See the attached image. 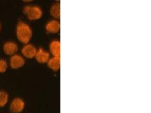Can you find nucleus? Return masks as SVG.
<instances>
[{
	"mask_svg": "<svg viewBox=\"0 0 151 113\" xmlns=\"http://www.w3.org/2000/svg\"><path fill=\"white\" fill-rule=\"evenodd\" d=\"M23 12L31 21L39 19L42 15L41 9L38 6H26L23 10Z\"/></svg>",
	"mask_w": 151,
	"mask_h": 113,
	"instance_id": "obj_2",
	"label": "nucleus"
},
{
	"mask_svg": "<svg viewBox=\"0 0 151 113\" xmlns=\"http://www.w3.org/2000/svg\"><path fill=\"white\" fill-rule=\"evenodd\" d=\"M25 104L20 98L14 99L10 105V110L14 113H20L24 110Z\"/></svg>",
	"mask_w": 151,
	"mask_h": 113,
	"instance_id": "obj_3",
	"label": "nucleus"
},
{
	"mask_svg": "<svg viewBox=\"0 0 151 113\" xmlns=\"http://www.w3.org/2000/svg\"><path fill=\"white\" fill-rule=\"evenodd\" d=\"M35 58L38 62L45 64L48 62V61L49 60L50 55L49 53L45 51L43 49L40 48L39 50L37 51Z\"/></svg>",
	"mask_w": 151,
	"mask_h": 113,
	"instance_id": "obj_6",
	"label": "nucleus"
},
{
	"mask_svg": "<svg viewBox=\"0 0 151 113\" xmlns=\"http://www.w3.org/2000/svg\"><path fill=\"white\" fill-rule=\"evenodd\" d=\"M0 31H1V25H0Z\"/></svg>",
	"mask_w": 151,
	"mask_h": 113,
	"instance_id": "obj_14",
	"label": "nucleus"
},
{
	"mask_svg": "<svg viewBox=\"0 0 151 113\" xmlns=\"http://www.w3.org/2000/svg\"><path fill=\"white\" fill-rule=\"evenodd\" d=\"M9 96L7 93L4 91H0V107L5 106L7 104Z\"/></svg>",
	"mask_w": 151,
	"mask_h": 113,
	"instance_id": "obj_12",
	"label": "nucleus"
},
{
	"mask_svg": "<svg viewBox=\"0 0 151 113\" xmlns=\"http://www.w3.org/2000/svg\"><path fill=\"white\" fill-rule=\"evenodd\" d=\"M50 13L54 18L59 19L61 16V5L60 3L54 4L50 9Z\"/></svg>",
	"mask_w": 151,
	"mask_h": 113,
	"instance_id": "obj_11",
	"label": "nucleus"
},
{
	"mask_svg": "<svg viewBox=\"0 0 151 113\" xmlns=\"http://www.w3.org/2000/svg\"><path fill=\"white\" fill-rule=\"evenodd\" d=\"M48 67L53 71H58L61 67L60 56H53L49 59L48 62Z\"/></svg>",
	"mask_w": 151,
	"mask_h": 113,
	"instance_id": "obj_10",
	"label": "nucleus"
},
{
	"mask_svg": "<svg viewBox=\"0 0 151 113\" xmlns=\"http://www.w3.org/2000/svg\"><path fill=\"white\" fill-rule=\"evenodd\" d=\"M32 29L27 24L20 21L17 27V36L18 39L23 44H27L32 37Z\"/></svg>",
	"mask_w": 151,
	"mask_h": 113,
	"instance_id": "obj_1",
	"label": "nucleus"
},
{
	"mask_svg": "<svg viewBox=\"0 0 151 113\" xmlns=\"http://www.w3.org/2000/svg\"><path fill=\"white\" fill-rule=\"evenodd\" d=\"M50 51L53 56H61V43L59 41L55 40L50 44Z\"/></svg>",
	"mask_w": 151,
	"mask_h": 113,
	"instance_id": "obj_9",
	"label": "nucleus"
},
{
	"mask_svg": "<svg viewBox=\"0 0 151 113\" xmlns=\"http://www.w3.org/2000/svg\"><path fill=\"white\" fill-rule=\"evenodd\" d=\"M4 51L7 55H13L18 50V45L13 42H7L4 45Z\"/></svg>",
	"mask_w": 151,
	"mask_h": 113,
	"instance_id": "obj_8",
	"label": "nucleus"
},
{
	"mask_svg": "<svg viewBox=\"0 0 151 113\" xmlns=\"http://www.w3.org/2000/svg\"><path fill=\"white\" fill-rule=\"evenodd\" d=\"M25 64V60L19 55H14L10 59V66L13 69L21 68Z\"/></svg>",
	"mask_w": 151,
	"mask_h": 113,
	"instance_id": "obj_4",
	"label": "nucleus"
},
{
	"mask_svg": "<svg viewBox=\"0 0 151 113\" xmlns=\"http://www.w3.org/2000/svg\"><path fill=\"white\" fill-rule=\"evenodd\" d=\"M37 51V50L34 46L31 44H27L23 48L22 53L25 57L27 58H32L35 57Z\"/></svg>",
	"mask_w": 151,
	"mask_h": 113,
	"instance_id": "obj_5",
	"label": "nucleus"
},
{
	"mask_svg": "<svg viewBox=\"0 0 151 113\" xmlns=\"http://www.w3.org/2000/svg\"><path fill=\"white\" fill-rule=\"evenodd\" d=\"M61 25L60 22L55 20L49 21L47 24L45 28L47 31L50 34H56L60 31Z\"/></svg>",
	"mask_w": 151,
	"mask_h": 113,
	"instance_id": "obj_7",
	"label": "nucleus"
},
{
	"mask_svg": "<svg viewBox=\"0 0 151 113\" xmlns=\"http://www.w3.org/2000/svg\"><path fill=\"white\" fill-rule=\"evenodd\" d=\"M7 68V62L4 59H0V72H5Z\"/></svg>",
	"mask_w": 151,
	"mask_h": 113,
	"instance_id": "obj_13",
	"label": "nucleus"
}]
</instances>
